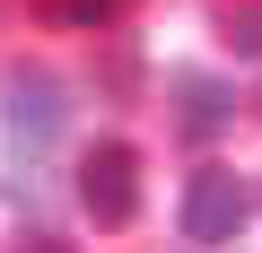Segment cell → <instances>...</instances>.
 <instances>
[{
	"label": "cell",
	"instance_id": "6da1fadb",
	"mask_svg": "<svg viewBox=\"0 0 262 253\" xmlns=\"http://www.w3.org/2000/svg\"><path fill=\"white\" fill-rule=\"evenodd\" d=\"M61 122H70V87H61V70L18 61L9 79H0V131H9L18 157H44V149L61 140Z\"/></svg>",
	"mask_w": 262,
	"mask_h": 253
},
{
	"label": "cell",
	"instance_id": "5b68a950",
	"mask_svg": "<svg viewBox=\"0 0 262 253\" xmlns=\"http://www.w3.org/2000/svg\"><path fill=\"white\" fill-rule=\"evenodd\" d=\"M219 35L236 53H262V0H219Z\"/></svg>",
	"mask_w": 262,
	"mask_h": 253
},
{
	"label": "cell",
	"instance_id": "52a82bcc",
	"mask_svg": "<svg viewBox=\"0 0 262 253\" xmlns=\"http://www.w3.org/2000/svg\"><path fill=\"white\" fill-rule=\"evenodd\" d=\"M253 105H262V96H253Z\"/></svg>",
	"mask_w": 262,
	"mask_h": 253
},
{
	"label": "cell",
	"instance_id": "8992f818",
	"mask_svg": "<svg viewBox=\"0 0 262 253\" xmlns=\"http://www.w3.org/2000/svg\"><path fill=\"white\" fill-rule=\"evenodd\" d=\"M114 9H122V0H44V18H61V27H114Z\"/></svg>",
	"mask_w": 262,
	"mask_h": 253
},
{
	"label": "cell",
	"instance_id": "277c9868",
	"mask_svg": "<svg viewBox=\"0 0 262 253\" xmlns=\"http://www.w3.org/2000/svg\"><path fill=\"white\" fill-rule=\"evenodd\" d=\"M166 96H175V131L184 140H219L236 122V87L210 79V70H166Z\"/></svg>",
	"mask_w": 262,
	"mask_h": 253
},
{
	"label": "cell",
	"instance_id": "7a4b0ae2",
	"mask_svg": "<svg viewBox=\"0 0 262 253\" xmlns=\"http://www.w3.org/2000/svg\"><path fill=\"white\" fill-rule=\"evenodd\" d=\"M79 210L96 227H131L140 218V149L131 140H96L79 157Z\"/></svg>",
	"mask_w": 262,
	"mask_h": 253
},
{
	"label": "cell",
	"instance_id": "3957f363",
	"mask_svg": "<svg viewBox=\"0 0 262 253\" xmlns=\"http://www.w3.org/2000/svg\"><path fill=\"white\" fill-rule=\"evenodd\" d=\"M245 218H253V192H245L236 166H201V175L184 183V236H192V244H236Z\"/></svg>",
	"mask_w": 262,
	"mask_h": 253
}]
</instances>
